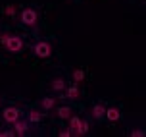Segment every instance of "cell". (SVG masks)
Segmentation results:
<instances>
[{"mask_svg": "<svg viewBox=\"0 0 146 137\" xmlns=\"http://www.w3.org/2000/svg\"><path fill=\"white\" fill-rule=\"evenodd\" d=\"M69 116H71V108H69V106H60V108H58V118L67 120Z\"/></svg>", "mask_w": 146, "mask_h": 137, "instance_id": "9c48e42d", "label": "cell"}, {"mask_svg": "<svg viewBox=\"0 0 146 137\" xmlns=\"http://www.w3.org/2000/svg\"><path fill=\"white\" fill-rule=\"evenodd\" d=\"M4 14L14 17V15H15V6H14V4H6V6H4Z\"/></svg>", "mask_w": 146, "mask_h": 137, "instance_id": "9a60e30c", "label": "cell"}, {"mask_svg": "<svg viewBox=\"0 0 146 137\" xmlns=\"http://www.w3.org/2000/svg\"><path fill=\"white\" fill-rule=\"evenodd\" d=\"M54 102H56V101H54L52 97H44V99H42V108L44 110H52V108H54Z\"/></svg>", "mask_w": 146, "mask_h": 137, "instance_id": "7c38bea8", "label": "cell"}, {"mask_svg": "<svg viewBox=\"0 0 146 137\" xmlns=\"http://www.w3.org/2000/svg\"><path fill=\"white\" fill-rule=\"evenodd\" d=\"M35 54L38 58H48L52 54V46L50 43H46V41H38V43L35 44Z\"/></svg>", "mask_w": 146, "mask_h": 137, "instance_id": "6da1fadb", "label": "cell"}, {"mask_svg": "<svg viewBox=\"0 0 146 137\" xmlns=\"http://www.w3.org/2000/svg\"><path fill=\"white\" fill-rule=\"evenodd\" d=\"M42 120V112H38V110H31L29 112V122L36 124V122H40Z\"/></svg>", "mask_w": 146, "mask_h": 137, "instance_id": "8fae6325", "label": "cell"}, {"mask_svg": "<svg viewBox=\"0 0 146 137\" xmlns=\"http://www.w3.org/2000/svg\"><path fill=\"white\" fill-rule=\"evenodd\" d=\"M52 89H54V91H64V89H66V81L62 79V77L54 79L52 81Z\"/></svg>", "mask_w": 146, "mask_h": 137, "instance_id": "30bf717a", "label": "cell"}, {"mask_svg": "<svg viewBox=\"0 0 146 137\" xmlns=\"http://www.w3.org/2000/svg\"><path fill=\"white\" fill-rule=\"evenodd\" d=\"M8 39H10V35H0V44H6Z\"/></svg>", "mask_w": 146, "mask_h": 137, "instance_id": "ffe728a7", "label": "cell"}, {"mask_svg": "<svg viewBox=\"0 0 146 137\" xmlns=\"http://www.w3.org/2000/svg\"><path fill=\"white\" fill-rule=\"evenodd\" d=\"M58 135H60V137H69V135H73V133L69 131V128H67V130H62V131L58 133Z\"/></svg>", "mask_w": 146, "mask_h": 137, "instance_id": "d6986e66", "label": "cell"}, {"mask_svg": "<svg viewBox=\"0 0 146 137\" xmlns=\"http://www.w3.org/2000/svg\"><path fill=\"white\" fill-rule=\"evenodd\" d=\"M2 118H4V122H8V124H14L17 118H19V110L17 108H4V112H2Z\"/></svg>", "mask_w": 146, "mask_h": 137, "instance_id": "277c9868", "label": "cell"}, {"mask_svg": "<svg viewBox=\"0 0 146 137\" xmlns=\"http://www.w3.org/2000/svg\"><path fill=\"white\" fill-rule=\"evenodd\" d=\"M83 79H85V72H83V70H75V72H73V81H75V83H81Z\"/></svg>", "mask_w": 146, "mask_h": 137, "instance_id": "5bb4252c", "label": "cell"}, {"mask_svg": "<svg viewBox=\"0 0 146 137\" xmlns=\"http://www.w3.org/2000/svg\"><path fill=\"white\" fill-rule=\"evenodd\" d=\"M27 130H29L27 122H23V120H19V118L14 122V131H15V135H27Z\"/></svg>", "mask_w": 146, "mask_h": 137, "instance_id": "5b68a950", "label": "cell"}, {"mask_svg": "<svg viewBox=\"0 0 146 137\" xmlns=\"http://www.w3.org/2000/svg\"><path fill=\"white\" fill-rule=\"evenodd\" d=\"M0 104H2V99H0Z\"/></svg>", "mask_w": 146, "mask_h": 137, "instance_id": "44dd1931", "label": "cell"}, {"mask_svg": "<svg viewBox=\"0 0 146 137\" xmlns=\"http://www.w3.org/2000/svg\"><path fill=\"white\" fill-rule=\"evenodd\" d=\"M104 112H106V110H104L102 104H94V106H92V118H96V120H102Z\"/></svg>", "mask_w": 146, "mask_h": 137, "instance_id": "ba28073f", "label": "cell"}, {"mask_svg": "<svg viewBox=\"0 0 146 137\" xmlns=\"http://www.w3.org/2000/svg\"><path fill=\"white\" fill-rule=\"evenodd\" d=\"M104 116L108 118L110 122H117V120H119V110L117 108H108L106 112H104Z\"/></svg>", "mask_w": 146, "mask_h": 137, "instance_id": "52a82bcc", "label": "cell"}, {"mask_svg": "<svg viewBox=\"0 0 146 137\" xmlns=\"http://www.w3.org/2000/svg\"><path fill=\"white\" fill-rule=\"evenodd\" d=\"M4 46H6L10 52H19V50L23 48V41L19 39V37H10V39L6 41V44H4Z\"/></svg>", "mask_w": 146, "mask_h": 137, "instance_id": "3957f363", "label": "cell"}, {"mask_svg": "<svg viewBox=\"0 0 146 137\" xmlns=\"http://www.w3.org/2000/svg\"><path fill=\"white\" fill-rule=\"evenodd\" d=\"M87 133H88V124L81 120V124H79V135H87Z\"/></svg>", "mask_w": 146, "mask_h": 137, "instance_id": "2e32d148", "label": "cell"}, {"mask_svg": "<svg viewBox=\"0 0 146 137\" xmlns=\"http://www.w3.org/2000/svg\"><path fill=\"white\" fill-rule=\"evenodd\" d=\"M79 124H81V118L77 116H69V131H71L73 135H79Z\"/></svg>", "mask_w": 146, "mask_h": 137, "instance_id": "8992f818", "label": "cell"}, {"mask_svg": "<svg viewBox=\"0 0 146 137\" xmlns=\"http://www.w3.org/2000/svg\"><path fill=\"white\" fill-rule=\"evenodd\" d=\"M15 135V131L12 130H6V131H0V137H14Z\"/></svg>", "mask_w": 146, "mask_h": 137, "instance_id": "ac0fdd59", "label": "cell"}, {"mask_svg": "<svg viewBox=\"0 0 146 137\" xmlns=\"http://www.w3.org/2000/svg\"><path fill=\"white\" fill-rule=\"evenodd\" d=\"M146 133H144V130H133L131 131V137H144Z\"/></svg>", "mask_w": 146, "mask_h": 137, "instance_id": "e0dca14e", "label": "cell"}, {"mask_svg": "<svg viewBox=\"0 0 146 137\" xmlns=\"http://www.w3.org/2000/svg\"><path fill=\"white\" fill-rule=\"evenodd\" d=\"M67 97L69 99H77L79 97V87H77V83H73V87L67 89Z\"/></svg>", "mask_w": 146, "mask_h": 137, "instance_id": "4fadbf2b", "label": "cell"}, {"mask_svg": "<svg viewBox=\"0 0 146 137\" xmlns=\"http://www.w3.org/2000/svg\"><path fill=\"white\" fill-rule=\"evenodd\" d=\"M21 21L25 23V25H35L36 23V12L33 8H25L21 12Z\"/></svg>", "mask_w": 146, "mask_h": 137, "instance_id": "7a4b0ae2", "label": "cell"}]
</instances>
